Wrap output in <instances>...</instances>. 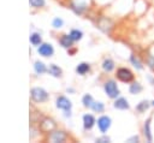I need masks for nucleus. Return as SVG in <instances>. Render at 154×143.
Instances as JSON below:
<instances>
[{"instance_id":"f257e3e1","label":"nucleus","mask_w":154,"mask_h":143,"mask_svg":"<svg viewBox=\"0 0 154 143\" xmlns=\"http://www.w3.org/2000/svg\"><path fill=\"white\" fill-rule=\"evenodd\" d=\"M103 90H105L106 95H107L109 99H117V97L119 96V94H120V90H119V88H118L116 81H113V79H109V81L105 82V84H103Z\"/></svg>"},{"instance_id":"f03ea898","label":"nucleus","mask_w":154,"mask_h":143,"mask_svg":"<svg viewBox=\"0 0 154 143\" xmlns=\"http://www.w3.org/2000/svg\"><path fill=\"white\" fill-rule=\"evenodd\" d=\"M116 76H117V79L123 82V83H131L135 78L134 72L128 67H119L117 70Z\"/></svg>"},{"instance_id":"7ed1b4c3","label":"nucleus","mask_w":154,"mask_h":143,"mask_svg":"<svg viewBox=\"0 0 154 143\" xmlns=\"http://www.w3.org/2000/svg\"><path fill=\"white\" fill-rule=\"evenodd\" d=\"M55 103H57V107L59 109H63L65 112V117H71V107H72V103H71V101L67 97L59 96V97H57Z\"/></svg>"},{"instance_id":"20e7f679","label":"nucleus","mask_w":154,"mask_h":143,"mask_svg":"<svg viewBox=\"0 0 154 143\" xmlns=\"http://www.w3.org/2000/svg\"><path fill=\"white\" fill-rule=\"evenodd\" d=\"M30 95H31V99L35 102H45L48 99L47 91L42 88H32L31 91H30Z\"/></svg>"},{"instance_id":"39448f33","label":"nucleus","mask_w":154,"mask_h":143,"mask_svg":"<svg viewBox=\"0 0 154 143\" xmlns=\"http://www.w3.org/2000/svg\"><path fill=\"white\" fill-rule=\"evenodd\" d=\"M111 125H112V119L108 115H101L97 119V127H99L100 132H102V133L107 132V130L111 127Z\"/></svg>"},{"instance_id":"423d86ee","label":"nucleus","mask_w":154,"mask_h":143,"mask_svg":"<svg viewBox=\"0 0 154 143\" xmlns=\"http://www.w3.org/2000/svg\"><path fill=\"white\" fill-rule=\"evenodd\" d=\"M37 52L42 56H52L54 53V48L51 43H41L40 47L37 48Z\"/></svg>"},{"instance_id":"0eeeda50","label":"nucleus","mask_w":154,"mask_h":143,"mask_svg":"<svg viewBox=\"0 0 154 143\" xmlns=\"http://www.w3.org/2000/svg\"><path fill=\"white\" fill-rule=\"evenodd\" d=\"M113 107L116 109H120V111H126L130 108V105H129V101L125 99V97H117L114 103H113Z\"/></svg>"},{"instance_id":"6e6552de","label":"nucleus","mask_w":154,"mask_h":143,"mask_svg":"<svg viewBox=\"0 0 154 143\" xmlns=\"http://www.w3.org/2000/svg\"><path fill=\"white\" fill-rule=\"evenodd\" d=\"M150 121H152V118L149 117L144 120V124H143V135L148 142L153 141V135H152V130H150Z\"/></svg>"},{"instance_id":"1a4fd4ad","label":"nucleus","mask_w":154,"mask_h":143,"mask_svg":"<svg viewBox=\"0 0 154 143\" xmlns=\"http://www.w3.org/2000/svg\"><path fill=\"white\" fill-rule=\"evenodd\" d=\"M142 90H143V87H142V84L140 82L132 81L131 84L129 85V93L131 95H138V94L142 93Z\"/></svg>"},{"instance_id":"9d476101","label":"nucleus","mask_w":154,"mask_h":143,"mask_svg":"<svg viewBox=\"0 0 154 143\" xmlns=\"http://www.w3.org/2000/svg\"><path fill=\"white\" fill-rule=\"evenodd\" d=\"M95 123H96V120H95V118L91 114H84L83 115V126H84L85 130L93 129V126L95 125Z\"/></svg>"},{"instance_id":"9b49d317","label":"nucleus","mask_w":154,"mask_h":143,"mask_svg":"<svg viewBox=\"0 0 154 143\" xmlns=\"http://www.w3.org/2000/svg\"><path fill=\"white\" fill-rule=\"evenodd\" d=\"M150 106H152L150 101H148V100H141V101L136 105V112H138V113H144L146 111L149 109Z\"/></svg>"},{"instance_id":"f8f14e48","label":"nucleus","mask_w":154,"mask_h":143,"mask_svg":"<svg viewBox=\"0 0 154 143\" xmlns=\"http://www.w3.org/2000/svg\"><path fill=\"white\" fill-rule=\"evenodd\" d=\"M73 40L70 35H63L60 38H59V43L64 47V48H71L72 44H73Z\"/></svg>"},{"instance_id":"ddd939ff","label":"nucleus","mask_w":154,"mask_h":143,"mask_svg":"<svg viewBox=\"0 0 154 143\" xmlns=\"http://www.w3.org/2000/svg\"><path fill=\"white\" fill-rule=\"evenodd\" d=\"M101 67H102V70H103L105 72H111V71L114 70L116 64H114V61H113L111 58H106V59L102 61Z\"/></svg>"},{"instance_id":"4468645a","label":"nucleus","mask_w":154,"mask_h":143,"mask_svg":"<svg viewBox=\"0 0 154 143\" xmlns=\"http://www.w3.org/2000/svg\"><path fill=\"white\" fill-rule=\"evenodd\" d=\"M130 62H131V65L136 68V70H138V71H141V70H143V62L140 60V58L137 56V55H135V54H131L130 55Z\"/></svg>"},{"instance_id":"2eb2a0df","label":"nucleus","mask_w":154,"mask_h":143,"mask_svg":"<svg viewBox=\"0 0 154 143\" xmlns=\"http://www.w3.org/2000/svg\"><path fill=\"white\" fill-rule=\"evenodd\" d=\"M66 139V135L64 133V131H54L51 135V141L57 143V142H64Z\"/></svg>"},{"instance_id":"dca6fc26","label":"nucleus","mask_w":154,"mask_h":143,"mask_svg":"<svg viewBox=\"0 0 154 143\" xmlns=\"http://www.w3.org/2000/svg\"><path fill=\"white\" fill-rule=\"evenodd\" d=\"M89 71H90V65H89L88 62H81V64H78V65L76 66V72H77L78 75H81V76L88 73Z\"/></svg>"},{"instance_id":"f3484780","label":"nucleus","mask_w":154,"mask_h":143,"mask_svg":"<svg viewBox=\"0 0 154 143\" xmlns=\"http://www.w3.org/2000/svg\"><path fill=\"white\" fill-rule=\"evenodd\" d=\"M54 127H55V124L51 119H43V121L41 123V129L45 130V131H47V132L48 131H52Z\"/></svg>"},{"instance_id":"a211bd4d","label":"nucleus","mask_w":154,"mask_h":143,"mask_svg":"<svg viewBox=\"0 0 154 143\" xmlns=\"http://www.w3.org/2000/svg\"><path fill=\"white\" fill-rule=\"evenodd\" d=\"M48 72H49L52 76H54V77H60V76H61V73H63L61 68H60L59 66H57L55 64H51V65H49Z\"/></svg>"},{"instance_id":"6ab92c4d","label":"nucleus","mask_w":154,"mask_h":143,"mask_svg":"<svg viewBox=\"0 0 154 143\" xmlns=\"http://www.w3.org/2000/svg\"><path fill=\"white\" fill-rule=\"evenodd\" d=\"M95 113H102L103 111H105V105L102 103V102H97V101H94L93 102V105H91V107H90Z\"/></svg>"},{"instance_id":"aec40b11","label":"nucleus","mask_w":154,"mask_h":143,"mask_svg":"<svg viewBox=\"0 0 154 143\" xmlns=\"http://www.w3.org/2000/svg\"><path fill=\"white\" fill-rule=\"evenodd\" d=\"M93 102H94V99H93V96L89 95V94H85V95L82 97V103H83V106L87 107V108H90L91 105H93Z\"/></svg>"},{"instance_id":"412c9836","label":"nucleus","mask_w":154,"mask_h":143,"mask_svg":"<svg viewBox=\"0 0 154 143\" xmlns=\"http://www.w3.org/2000/svg\"><path fill=\"white\" fill-rule=\"evenodd\" d=\"M30 42H31V44H34V46H40V44H41V42H42L41 35H40V34H37V32L31 34V35H30Z\"/></svg>"},{"instance_id":"4be33fe9","label":"nucleus","mask_w":154,"mask_h":143,"mask_svg":"<svg viewBox=\"0 0 154 143\" xmlns=\"http://www.w3.org/2000/svg\"><path fill=\"white\" fill-rule=\"evenodd\" d=\"M34 68H35L36 73H38V75H42V73H45L46 71H48V70L46 68L45 64L41 62V61H36V62L34 64Z\"/></svg>"},{"instance_id":"5701e85b","label":"nucleus","mask_w":154,"mask_h":143,"mask_svg":"<svg viewBox=\"0 0 154 143\" xmlns=\"http://www.w3.org/2000/svg\"><path fill=\"white\" fill-rule=\"evenodd\" d=\"M69 35L72 37L73 41H79V40L83 37V32H82L81 30H78V29H72Z\"/></svg>"},{"instance_id":"b1692460","label":"nucleus","mask_w":154,"mask_h":143,"mask_svg":"<svg viewBox=\"0 0 154 143\" xmlns=\"http://www.w3.org/2000/svg\"><path fill=\"white\" fill-rule=\"evenodd\" d=\"M63 24H64V22H63V19H61V18H59V17H55V18L53 19V22H52V25H53L55 29L61 28V26H63Z\"/></svg>"},{"instance_id":"393cba45","label":"nucleus","mask_w":154,"mask_h":143,"mask_svg":"<svg viewBox=\"0 0 154 143\" xmlns=\"http://www.w3.org/2000/svg\"><path fill=\"white\" fill-rule=\"evenodd\" d=\"M32 7H42L45 6V0H29Z\"/></svg>"},{"instance_id":"a878e982","label":"nucleus","mask_w":154,"mask_h":143,"mask_svg":"<svg viewBox=\"0 0 154 143\" xmlns=\"http://www.w3.org/2000/svg\"><path fill=\"white\" fill-rule=\"evenodd\" d=\"M147 65L152 68V70H154V55H148V58H147Z\"/></svg>"},{"instance_id":"bb28decb","label":"nucleus","mask_w":154,"mask_h":143,"mask_svg":"<svg viewBox=\"0 0 154 143\" xmlns=\"http://www.w3.org/2000/svg\"><path fill=\"white\" fill-rule=\"evenodd\" d=\"M111 139H109V137H107V136H102V137H99V138H96V142H101V143H103V142H109Z\"/></svg>"},{"instance_id":"cd10ccee","label":"nucleus","mask_w":154,"mask_h":143,"mask_svg":"<svg viewBox=\"0 0 154 143\" xmlns=\"http://www.w3.org/2000/svg\"><path fill=\"white\" fill-rule=\"evenodd\" d=\"M128 142H140V137L138 136H132V137L128 138Z\"/></svg>"},{"instance_id":"c85d7f7f","label":"nucleus","mask_w":154,"mask_h":143,"mask_svg":"<svg viewBox=\"0 0 154 143\" xmlns=\"http://www.w3.org/2000/svg\"><path fill=\"white\" fill-rule=\"evenodd\" d=\"M147 79H148V81H149V83L154 87V77H153V76H150V75H148V76H147Z\"/></svg>"},{"instance_id":"c756f323","label":"nucleus","mask_w":154,"mask_h":143,"mask_svg":"<svg viewBox=\"0 0 154 143\" xmlns=\"http://www.w3.org/2000/svg\"><path fill=\"white\" fill-rule=\"evenodd\" d=\"M150 103H152V106L154 107V100H153V101H150Z\"/></svg>"}]
</instances>
